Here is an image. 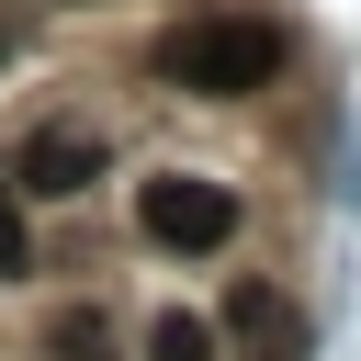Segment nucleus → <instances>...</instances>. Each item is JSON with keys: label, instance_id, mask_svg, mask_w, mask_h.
<instances>
[{"label": "nucleus", "instance_id": "f257e3e1", "mask_svg": "<svg viewBox=\"0 0 361 361\" xmlns=\"http://www.w3.org/2000/svg\"><path fill=\"white\" fill-rule=\"evenodd\" d=\"M271 68H282V34L248 11H203L180 34H158V79L192 102H248V90H271Z\"/></svg>", "mask_w": 361, "mask_h": 361}, {"label": "nucleus", "instance_id": "f03ea898", "mask_svg": "<svg viewBox=\"0 0 361 361\" xmlns=\"http://www.w3.org/2000/svg\"><path fill=\"white\" fill-rule=\"evenodd\" d=\"M135 226L158 237V248H226L237 237V192L226 180H192V169H158V180H135Z\"/></svg>", "mask_w": 361, "mask_h": 361}, {"label": "nucleus", "instance_id": "7ed1b4c3", "mask_svg": "<svg viewBox=\"0 0 361 361\" xmlns=\"http://www.w3.org/2000/svg\"><path fill=\"white\" fill-rule=\"evenodd\" d=\"M11 180H23V192H45V203H68V192H90V180H102V135H79V124H45V135H23Z\"/></svg>", "mask_w": 361, "mask_h": 361}, {"label": "nucleus", "instance_id": "20e7f679", "mask_svg": "<svg viewBox=\"0 0 361 361\" xmlns=\"http://www.w3.org/2000/svg\"><path fill=\"white\" fill-rule=\"evenodd\" d=\"M226 327H237L248 361H305V305H282V293H259V282L226 305Z\"/></svg>", "mask_w": 361, "mask_h": 361}, {"label": "nucleus", "instance_id": "39448f33", "mask_svg": "<svg viewBox=\"0 0 361 361\" xmlns=\"http://www.w3.org/2000/svg\"><path fill=\"white\" fill-rule=\"evenodd\" d=\"M45 361H113V327H102V305H68V316L45 327Z\"/></svg>", "mask_w": 361, "mask_h": 361}, {"label": "nucleus", "instance_id": "423d86ee", "mask_svg": "<svg viewBox=\"0 0 361 361\" xmlns=\"http://www.w3.org/2000/svg\"><path fill=\"white\" fill-rule=\"evenodd\" d=\"M147 361H214V327L203 316H158L147 327Z\"/></svg>", "mask_w": 361, "mask_h": 361}, {"label": "nucleus", "instance_id": "0eeeda50", "mask_svg": "<svg viewBox=\"0 0 361 361\" xmlns=\"http://www.w3.org/2000/svg\"><path fill=\"white\" fill-rule=\"evenodd\" d=\"M11 271H34V237H23V214H11V192H0V282Z\"/></svg>", "mask_w": 361, "mask_h": 361}, {"label": "nucleus", "instance_id": "6e6552de", "mask_svg": "<svg viewBox=\"0 0 361 361\" xmlns=\"http://www.w3.org/2000/svg\"><path fill=\"white\" fill-rule=\"evenodd\" d=\"M338 203H361V124H350V158H338Z\"/></svg>", "mask_w": 361, "mask_h": 361}]
</instances>
